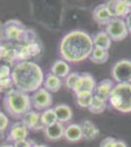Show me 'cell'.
<instances>
[{"mask_svg": "<svg viewBox=\"0 0 131 147\" xmlns=\"http://www.w3.org/2000/svg\"><path fill=\"white\" fill-rule=\"evenodd\" d=\"M115 141H116V139L112 136L105 137L103 140L101 141V143H100V147H113Z\"/></svg>", "mask_w": 131, "mask_h": 147, "instance_id": "cell-33", "label": "cell"}, {"mask_svg": "<svg viewBox=\"0 0 131 147\" xmlns=\"http://www.w3.org/2000/svg\"><path fill=\"white\" fill-rule=\"evenodd\" d=\"M35 38H36V34H35V32H33L32 30L25 28V30H23L18 42H22L25 45H27V44H30V43H32V42H34Z\"/></svg>", "mask_w": 131, "mask_h": 147, "instance_id": "cell-25", "label": "cell"}, {"mask_svg": "<svg viewBox=\"0 0 131 147\" xmlns=\"http://www.w3.org/2000/svg\"><path fill=\"white\" fill-rule=\"evenodd\" d=\"M56 122H58V121H57L54 108H49L40 114V124L43 127L54 124Z\"/></svg>", "mask_w": 131, "mask_h": 147, "instance_id": "cell-24", "label": "cell"}, {"mask_svg": "<svg viewBox=\"0 0 131 147\" xmlns=\"http://www.w3.org/2000/svg\"><path fill=\"white\" fill-rule=\"evenodd\" d=\"M64 137L70 142H77L83 138L81 125L78 124H71L65 127Z\"/></svg>", "mask_w": 131, "mask_h": 147, "instance_id": "cell-15", "label": "cell"}, {"mask_svg": "<svg viewBox=\"0 0 131 147\" xmlns=\"http://www.w3.org/2000/svg\"><path fill=\"white\" fill-rule=\"evenodd\" d=\"M11 79L16 89L28 94L42 87L45 77L39 65L32 61H27L16 64L12 70Z\"/></svg>", "mask_w": 131, "mask_h": 147, "instance_id": "cell-2", "label": "cell"}, {"mask_svg": "<svg viewBox=\"0 0 131 147\" xmlns=\"http://www.w3.org/2000/svg\"><path fill=\"white\" fill-rule=\"evenodd\" d=\"M96 85H97L96 80H95V79L90 74L83 73L80 74L77 84L73 86V91L75 92V95L94 93Z\"/></svg>", "mask_w": 131, "mask_h": 147, "instance_id": "cell-8", "label": "cell"}, {"mask_svg": "<svg viewBox=\"0 0 131 147\" xmlns=\"http://www.w3.org/2000/svg\"><path fill=\"white\" fill-rule=\"evenodd\" d=\"M32 146L33 145H32V143H30L28 139H26V140H21V141H18L14 143V147H32Z\"/></svg>", "mask_w": 131, "mask_h": 147, "instance_id": "cell-34", "label": "cell"}, {"mask_svg": "<svg viewBox=\"0 0 131 147\" xmlns=\"http://www.w3.org/2000/svg\"><path fill=\"white\" fill-rule=\"evenodd\" d=\"M3 105L6 112L14 118H22L32 107L30 96L27 93L12 88L6 92L3 99Z\"/></svg>", "mask_w": 131, "mask_h": 147, "instance_id": "cell-3", "label": "cell"}, {"mask_svg": "<svg viewBox=\"0 0 131 147\" xmlns=\"http://www.w3.org/2000/svg\"><path fill=\"white\" fill-rule=\"evenodd\" d=\"M94 44L93 39L83 30H71L62 38L59 51L60 55L68 63H78L88 59L91 55Z\"/></svg>", "mask_w": 131, "mask_h": 147, "instance_id": "cell-1", "label": "cell"}, {"mask_svg": "<svg viewBox=\"0 0 131 147\" xmlns=\"http://www.w3.org/2000/svg\"><path fill=\"white\" fill-rule=\"evenodd\" d=\"M92 15H93L94 21L98 24V25L106 26V27L114 19L106 3L100 4V5L95 7V9L93 10Z\"/></svg>", "mask_w": 131, "mask_h": 147, "instance_id": "cell-12", "label": "cell"}, {"mask_svg": "<svg viewBox=\"0 0 131 147\" xmlns=\"http://www.w3.org/2000/svg\"><path fill=\"white\" fill-rule=\"evenodd\" d=\"M26 47H27V50L28 52V54H30V58L38 55V54L40 53V51H41L40 44L38 43V42H36V41L32 42V43H30V44H27Z\"/></svg>", "mask_w": 131, "mask_h": 147, "instance_id": "cell-28", "label": "cell"}, {"mask_svg": "<svg viewBox=\"0 0 131 147\" xmlns=\"http://www.w3.org/2000/svg\"><path fill=\"white\" fill-rule=\"evenodd\" d=\"M115 82L113 80H103L97 84L96 88L94 90V94L103 99L109 100V97L111 95L112 91H113L114 87H115Z\"/></svg>", "mask_w": 131, "mask_h": 147, "instance_id": "cell-14", "label": "cell"}, {"mask_svg": "<svg viewBox=\"0 0 131 147\" xmlns=\"http://www.w3.org/2000/svg\"><path fill=\"white\" fill-rule=\"evenodd\" d=\"M112 77L116 84H131V61L127 59L118 61L112 68Z\"/></svg>", "mask_w": 131, "mask_h": 147, "instance_id": "cell-5", "label": "cell"}, {"mask_svg": "<svg viewBox=\"0 0 131 147\" xmlns=\"http://www.w3.org/2000/svg\"><path fill=\"white\" fill-rule=\"evenodd\" d=\"M43 87L50 93H56L62 87V80L52 73H48L44 79Z\"/></svg>", "mask_w": 131, "mask_h": 147, "instance_id": "cell-18", "label": "cell"}, {"mask_svg": "<svg viewBox=\"0 0 131 147\" xmlns=\"http://www.w3.org/2000/svg\"><path fill=\"white\" fill-rule=\"evenodd\" d=\"M0 147H14V144H6V143H4V144H1Z\"/></svg>", "mask_w": 131, "mask_h": 147, "instance_id": "cell-37", "label": "cell"}, {"mask_svg": "<svg viewBox=\"0 0 131 147\" xmlns=\"http://www.w3.org/2000/svg\"><path fill=\"white\" fill-rule=\"evenodd\" d=\"M110 12L113 18L123 19L131 13V1L127 0H111L107 2Z\"/></svg>", "mask_w": 131, "mask_h": 147, "instance_id": "cell-9", "label": "cell"}, {"mask_svg": "<svg viewBox=\"0 0 131 147\" xmlns=\"http://www.w3.org/2000/svg\"><path fill=\"white\" fill-rule=\"evenodd\" d=\"M14 86L13 84V80H12L11 78H8V79L5 80H0V91L1 90H7V89H12L11 87Z\"/></svg>", "mask_w": 131, "mask_h": 147, "instance_id": "cell-31", "label": "cell"}, {"mask_svg": "<svg viewBox=\"0 0 131 147\" xmlns=\"http://www.w3.org/2000/svg\"><path fill=\"white\" fill-rule=\"evenodd\" d=\"M89 59L91 62L95 64H104L109 59V52L108 50H104V49L94 47Z\"/></svg>", "mask_w": 131, "mask_h": 147, "instance_id": "cell-23", "label": "cell"}, {"mask_svg": "<svg viewBox=\"0 0 131 147\" xmlns=\"http://www.w3.org/2000/svg\"><path fill=\"white\" fill-rule=\"evenodd\" d=\"M113 147H127V144L125 143L124 141L122 140H116L115 141V143H114Z\"/></svg>", "mask_w": 131, "mask_h": 147, "instance_id": "cell-36", "label": "cell"}, {"mask_svg": "<svg viewBox=\"0 0 131 147\" xmlns=\"http://www.w3.org/2000/svg\"><path fill=\"white\" fill-rule=\"evenodd\" d=\"M70 72H71L70 65H69L68 62L63 60V59L55 61L51 67V73L53 75L57 76L58 78H60V79H64V78L66 79L70 75Z\"/></svg>", "mask_w": 131, "mask_h": 147, "instance_id": "cell-19", "label": "cell"}, {"mask_svg": "<svg viewBox=\"0 0 131 147\" xmlns=\"http://www.w3.org/2000/svg\"><path fill=\"white\" fill-rule=\"evenodd\" d=\"M93 44L96 48H101L104 50H109L112 46V39L106 32H98L92 37Z\"/></svg>", "mask_w": 131, "mask_h": 147, "instance_id": "cell-20", "label": "cell"}, {"mask_svg": "<svg viewBox=\"0 0 131 147\" xmlns=\"http://www.w3.org/2000/svg\"><path fill=\"white\" fill-rule=\"evenodd\" d=\"M12 70L7 65H0V80H5L11 78Z\"/></svg>", "mask_w": 131, "mask_h": 147, "instance_id": "cell-29", "label": "cell"}, {"mask_svg": "<svg viewBox=\"0 0 131 147\" xmlns=\"http://www.w3.org/2000/svg\"><path fill=\"white\" fill-rule=\"evenodd\" d=\"M44 134L49 140L55 141L59 140L62 137H64L65 134V127L62 123L56 122L54 124L47 125L44 127Z\"/></svg>", "mask_w": 131, "mask_h": 147, "instance_id": "cell-13", "label": "cell"}, {"mask_svg": "<svg viewBox=\"0 0 131 147\" xmlns=\"http://www.w3.org/2000/svg\"><path fill=\"white\" fill-rule=\"evenodd\" d=\"M28 136V129L22 122L15 123L8 131V141L13 143L21 140H26Z\"/></svg>", "mask_w": 131, "mask_h": 147, "instance_id": "cell-11", "label": "cell"}, {"mask_svg": "<svg viewBox=\"0 0 131 147\" xmlns=\"http://www.w3.org/2000/svg\"><path fill=\"white\" fill-rule=\"evenodd\" d=\"M124 21H125V24H126V27H127L128 32L131 34V13L125 18Z\"/></svg>", "mask_w": 131, "mask_h": 147, "instance_id": "cell-35", "label": "cell"}, {"mask_svg": "<svg viewBox=\"0 0 131 147\" xmlns=\"http://www.w3.org/2000/svg\"><path fill=\"white\" fill-rule=\"evenodd\" d=\"M21 120L28 129H35L38 127V125H41L40 124V114L36 111L30 110L25 115H23Z\"/></svg>", "mask_w": 131, "mask_h": 147, "instance_id": "cell-17", "label": "cell"}, {"mask_svg": "<svg viewBox=\"0 0 131 147\" xmlns=\"http://www.w3.org/2000/svg\"><path fill=\"white\" fill-rule=\"evenodd\" d=\"M105 32L111 37L112 41H121V40L125 39L129 34L125 21L123 19L118 18H114L108 24Z\"/></svg>", "mask_w": 131, "mask_h": 147, "instance_id": "cell-6", "label": "cell"}, {"mask_svg": "<svg viewBox=\"0 0 131 147\" xmlns=\"http://www.w3.org/2000/svg\"><path fill=\"white\" fill-rule=\"evenodd\" d=\"M93 96L94 93L89 94H79V95H75L77 97V104L81 108H89L90 104L93 100Z\"/></svg>", "mask_w": 131, "mask_h": 147, "instance_id": "cell-26", "label": "cell"}, {"mask_svg": "<svg viewBox=\"0 0 131 147\" xmlns=\"http://www.w3.org/2000/svg\"><path fill=\"white\" fill-rule=\"evenodd\" d=\"M107 106H108V100L101 98V97H99L94 94L93 100L91 102V104H90L88 110H89L92 114L99 115V114L103 113L104 111L106 110Z\"/></svg>", "mask_w": 131, "mask_h": 147, "instance_id": "cell-22", "label": "cell"}, {"mask_svg": "<svg viewBox=\"0 0 131 147\" xmlns=\"http://www.w3.org/2000/svg\"><path fill=\"white\" fill-rule=\"evenodd\" d=\"M8 125H9L8 117L3 112L0 111V132L5 131L8 129Z\"/></svg>", "mask_w": 131, "mask_h": 147, "instance_id": "cell-30", "label": "cell"}, {"mask_svg": "<svg viewBox=\"0 0 131 147\" xmlns=\"http://www.w3.org/2000/svg\"><path fill=\"white\" fill-rule=\"evenodd\" d=\"M108 102L118 112L131 113V84H116Z\"/></svg>", "mask_w": 131, "mask_h": 147, "instance_id": "cell-4", "label": "cell"}, {"mask_svg": "<svg viewBox=\"0 0 131 147\" xmlns=\"http://www.w3.org/2000/svg\"><path fill=\"white\" fill-rule=\"evenodd\" d=\"M80 74L79 73H70V75L68 76V77L66 78V80H65V84H66V87L69 89H71V90H73V86H75V84H77L78 78H79Z\"/></svg>", "mask_w": 131, "mask_h": 147, "instance_id": "cell-27", "label": "cell"}, {"mask_svg": "<svg viewBox=\"0 0 131 147\" xmlns=\"http://www.w3.org/2000/svg\"><path fill=\"white\" fill-rule=\"evenodd\" d=\"M54 110L57 117V121L59 123L63 124V123L70 122L73 118V110L67 104H59L54 108Z\"/></svg>", "mask_w": 131, "mask_h": 147, "instance_id": "cell-21", "label": "cell"}, {"mask_svg": "<svg viewBox=\"0 0 131 147\" xmlns=\"http://www.w3.org/2000/svg\"><path fill=\"white\" fill-rule=\"evenodd\" d=\"M11 51L12 50H9L5 45L0 44V60L9 58V56H10V54H11Z\"/></svg>", "mask_w": 131, "mask_h": 147, "instance_id": "cell-32", "label": "cell"}, {"mask_svg": "<svg viewBox=\"0 0 131 147\" xmlns=\"http://www.w3.org/2000/svg\"><path fill=\"white\" fill-rule=\"evenodd\" d=\"M30 101H32V106L34 107L35 110L43 112L47 109L51 108L53 104L52 93L46 90L44 87H40L38 90L32 93V95L30 96Z\"/></svg>", "mask_w": 131, "mask_h": 147, "instance_id": "cell-7", "label": "cell"}, {"mask_svg": "<svg viewBox=\"0 0 131 147\" xmlns=\"http://www.w3.org/2000/svg\"><path fill=\"white\" fill-rule=\"evenodd\" d=\"M80 125H81L83 138L88 139V140H93L100 136V129L90 120L83 121Z\"/></svg>", "mask_w": 131, "mask_h": 147, "instance_id": "cell-16", "label": "cell"}, {"mask_svg": "<svg viewBox=\"0 0 131 147\" xmlns=\"http://www.w3.org/2000/svg\"><path fill=\"white\" fill-rule=\"evenodd\" d=\"M25 30L23 24L18 20H10L4 25V34L5 38L9 40L19 41L23 30Z\"/></svg>", "mask_w": 131, "mask_h": 147, "instance_id": "cell-10", "label": "cell"}, {"mask_svg": "<svg viewBox=\"0 0 131 147\" xmlns=\"http://www.w3.org/2000/svg\"><path fill=\"white\" fill-rule=\"evenodd\" d=\"M32 147H48V146L44 145V144H34Z\"/></svg>", "mask_w": 131, "mask_h": 147, "instance_id": "cell-38", "label": "cell"}]
</instances>
